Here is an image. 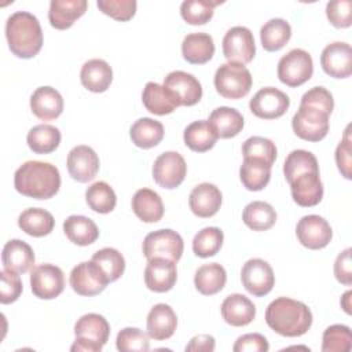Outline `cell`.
I'll use <instances>...</instances> for the list:
<instances>
[{
  "label": "cell",
  "mask_w": 352,
  "mask_h": 352,
  "mask_svg": "<svg viewBox=\"0 0 352 352\" xmlns=\"http://www.w3.org/2000/svg\"><path fill=\"white\" fill-rule=\"evenodd\" d=\"M15 190L33 199H50L60 187V175L55 165L43 161H26L14 175Z\"/></svg>",
  "instance_id": "obj_1"
},
{
  "label": "cell",
  "mask_w": 352,
  "mask_h": 352,
  "mask_svg": "<svg viewBox=\"0 0 352 352\" xmlns=\"http://www.w3.org/2000/svg\"><path fill=\"white\" fill-rule=\"evenodd\" d=\"M265 322L279 336L300 337L311 329L312 312L301 301L278 297L267 307Z\"/></svg>",
  "instance_id": "obj_2"
},
{
  "label": "cell",
  "mask_w": 352,
  "mask_h": 352,
  "mask_svg": "<svg viewBox=\"0 0 352 352\" xmlns=\"http://www.w3.org/2000/svg\"><path fill=\"white\" fill-rule=\"evenodd\" d=\"M10 51L22 59L36 56L43 47V30L38 19L28 11H16L6 22Z\"/></svg>",
  "instance_id": "obj_3"
},
{
  "label": "cell",
  "mask_w": 352,
  "mask_h": 352,
  "mask_svg": "<svg viewBox=\"0 0 352 352\" xmlns=\"http://www.w3.org/2000/svg\"><path fill=\"white\" fill-rule=\"evenodd\" d=\"M72 352H100L110 336V324L99 314H85L74 324Z\"/></svg>",
  "instance_id": "obj_4"
},
{
  "label": "cell",
  "mask_w": 352,
  "mask_h": 352,
  "mask_svg": "<svg viewBox=\"0 0 352 352\" xmlns=\"http://www.w3.org/2000/svg\"><path fill=\"white\" fill-rule=\"evenodd\" d=\"M252 74L242 63L227 62L214 73V88L226 99H241L250 92Z\"/></svg>",
  "instance_id": "obj_5"
},
{
  "label": "cell",
  "mask_w": 352,
  "mask_h": 352,
  "mask_svg": "<svg viewBox=\"0 0 352 352\" xmlns=\"http://www.w3.org/2000/svg\"><path fill=\"white\" fill-rule=\"evenodd\" d=\"M276 73L279 81L287 87H300L312 77V58L307 51L294 48L279 59Z\"/></svg>",
  "instance_id": "obj_6"
},
{
  "label": "cell",
  "mask_w": 352,
  "mask_h": 352,
  "mask_svg": "<svg viewBox=\"0 0 352 352\" xmlns=\"http://www.w3.org/2000/svg\"><path fill=\"white\" fill-rule=\"evenodd\" d=\"M142 249L147 260L154 257H164L177 263L183 254L184 242L179 232L169 228H162L147 234Z\"/></svg>",
  "instance_id": "obj_7"
},
{
  "label": "cell",
  "mask_w": 352,
  "mask_h": 352,
  "mask_svg": "<svg viewBox=\"0 0 352 352\" xmlns=\"http://www.w3.org/2000/svg\"><path fill=\"white\" fill-rule=\"evenodd\" d=\"M292 128L300 139L319 142L324 139L329 132V114L319 109L300 104L292 118Z\"/></svg>",
  "instance_id": "obj_8"
},
{
  "label": "cell",
  "mask_w": 352,
  "mask_h": 352,
  "mask_svg": "<svg viewBox=\"0 0 352 352\" xmlns=\"http://www.w3.org/2000/svg\"><path fill=\"white\" fill-rule=\"evenodd\" d=\"M72 289L84 297H91L102 293L110 283L102 268L92 260L77 264L69 276Z\"/></svg>",
  "instance_id": "obj_9"
},
{
  "label": "cell",
  "mask_w": 352,
  "mask_h": 352,
  "mask_svg": "<svg viewBox=\"0 0 352 352\" xmlns=\"http://www.w3.org/2000/svg\"><path fill=\"white\" fill-rule=\"evenodd\" d=\"M187 175L184 158L176 151H165L160 154L153 165L154 182L166 190L179 187Z\"/></svg>",
  "instance_id": "obj_10"
},
{
  "label": "cell",
  "mask_w": 352,
  "mask_h": 352,
  "mask_svg": "<svg viewBox=\"0 0 352 352\" xmlns=\"http://www.w3.org/2000/svg\"><path fill=\"white\" fill-rule=\"evenodd\" d=\"M223 55L228 62L246 65L256 55L253 33L245 26H234L223 37Z\"/></svg>",
  "instance_id": "obj_11"
},
{
  "label": "cell",
  "mask_w": 352,
  "mask_h": 352,
  "mask_svg": "<svg viewBox=\"0 0 352 352\" xmlns=\"http://www.w3.org/2000/svg\"><path fill=\"white\" fill-rule=\"evenodd\" d=\"M241 280L250 294L254 297H263L272 290L275 285V275L272 267L265 260L250 258L242 267Z\"/></svg>",
  "instance_id": "obj_12"
},
{
  "label": "cell",
  "mask_w": 352,
  "mask_h": 352,
  "mask_svg": "<svg viewBox=\"0 0 352 352\" xmlns=\"http://www.w3.org/2000/svg\"><path fill=\"white\" fill-rule=\"evenodd\" d=\"M30 287L37 298L52 300L65 289V274L54 264H40L32 270Z\"/></svg>",
  "instance_id": "obj_13"
},
{
  "label": "cell",
  "mask_w": 352,
  "mask_h": 352,
  "mask_svg": "<svg viewBox=\"0 0 352 352\" xmlns=\"http://www.w3.org/2000/svg\"><path fill=\"white\" fill-rule=\"evenodd\" d=\"M296 235L298 242L307 249L319 250L330 243L333 238V230L327 220H324L322 216L307 214L298 220Z\"/></svg>",
  "instance_id": "obj_14"
},
{
  "label": "cell",
  "mask_w": 352,
  "mask_h": 352,
  "mask_svg": "<svg viewBox=\"0 0 352 352\" xmlns=\"http://www.w3.org/2000/svg\"><path fill=\"white\" fill-rule=\"evenodd\" d=\"M289 106V96L274 87L261 88L249 102L250 111L263 120H275L282 117L287 111Z\"/></svg>",
  "instance_id": "obj_15"
},
{
  "label": "cell",
  "mask_w": 352,
  "mask_h": 352,
  "mask_svg": "<svg viewBox=\"0 0 352 352\" xmlns=\"http://www.w3.org/2000/svg\"><path fill=\"white\" fill-rule=\"evenodd\" d=\"M323 72L334 78H346L352 73V48L348 43L334 41L326 45L320 55Z\"/></svg>",
  "instance_id": "obj_16"
},
{
  "label": "cell",
  "mask_w": 352,
  "mask_h": 352,
  "mask_svg": "<svg viewBox=\"0 0 352 352\" xmlns=\"http://www.w3.org/2000/svg\"><path fill=\"white\" fill-rule=\"evenodd\" d=\"M66 165L69 175L74 180L80 183H87L95 179L99 172L100 162L94 148L85 144H80L69 151Z\"/></svg>",
  "instance_id": "obj_17"
},
{
  "label": "cell",
  "mask_w": 352,
  "mask_h": 352,
  "mask_svg": "<svg viewBox=\"0 0 352 352\" xmlns=\"http://www.w3.org/2000/svg\"><path fill=\"white\" fill-rule=\"evenodd\" d=\"M164 87L177 99L180 106H194L202 98V85L192 74L175 70L164 78Z\"/></svg>",
  "instance_id": "obj_18"
},
{
  "label": "cell",
  "mask_w": 352,
  "mask_h": 352,
  "mask_svg": "<svg viewBox=\"0 0 352 352\" xmlns=\"http://www.w3.org/2000/svg\"><path fill=\"white\" fill-rule=\"evenodd\" d=\"M177 279L176 263L164 257L147 260L144 268V283L147 289L155 293L169 292Z\"/></svg>",
  "instance_id": "obj_19"
},
{
  "label": "cell",
  "mask_w": 352,
  "mask_h": 352,
  "mask_svg": "<svg viewBox=\"0 0 352 352\" xmlns=\"http://www.w3.org/2000/svg\"><path fill=\"white\" fill-rule=\"evenodd\" d=\"M289 184L293 201L302 208L315 206L323 198V184L320 182L319 172L301 173Z\"/></svg>",
  "instance_id": "obj_20"
},
{
  "label": "cell",
  "mask_w": 352,
  "mask_h": 352,
  "mask_svg": "<svg viewBox=\"0 0 352 352\" xmlns=\"http://www.w3.org/2000/svg\"><path fill=\"white\" fill-rule=\"evenodd\" d=\"M221 201V191L214 184L201 183L191 190L188 197V206L195 216L208 219L219 212Z\"/></svg>",
  "instance_id": "obj_21"
},
{
  "label": "cell",
  "mask_w": 352,
  "mask_h": 352,
  "mask_svg": "<svg viewBox=\"0 0 352 352\" xmlns=\"http://www.w3.org/2000/svg\"><path fill=\"white\" fill-rule=\"evenodd\" d=\"M146 326H147V334L150 338L157 341H164L170 338L176 331L177 316L175 311L170 308V305L160 302L150 309L147 315Z\"/></svg>",
  "instance_id": "obj_22"
},
{
  "label": "cell",
  "mask_w": 352,
  "mask_h": 352,
  "mask_svg": "<svg viewBox=\"0 0 352 352\" xmlns=\"http://www.w3.org/2000/svg\"><path fill=\"white\" fill-rule=\"evenodd\" d=\"M226 323L234 327H242L252 323L256 316L254 304L243 294L234 293L227 296L220 307Z\"/></svg>",
  "instance_id": "obj_23"
},
{
  "label": "cell",
  "mask_w": 352,
  "mask_h": 352,
  "mask_svg": "<svg viewBox=\"0 0 352 352\" xmlns=\"http://www.w3.org/2000/svg\"><path fill=\"white\" fill-rule=\"evenodd\" d=\"M30 109L37 118L51 121L62 114L63 98L52 87H38L30 96Z\"/></svg>",
  "instance_id": "obj_24"
},
{
  "label": "cell",
  "mask_w": 352,
  "mask_h": 352,
  "mask_svg": "<svg viewBox=\"0 0 352 352\" xmlns=\"http://www.w3.org/2000/svg\"><path fill=\"white\" fill-rule=\"evenodd\" d=\"M88 8L85 0H52L48 10V21L52 28L66 30L81 18Z\"/></svg>",
  "instance_id": "obj_25"
},
{
  "label": "cell",
  "mask_w": 352,
  "mask_h": 352,
  "mask_svg": "<svg viewBox=\"0 0 352 352\" xmlns=\"http://www.w3.org/2000/svg\"><path fill=\"white\" fill-rule=\"evenodd\" d=\"M34 252L25 241L10 239L1 252L3 267L16 274H25L34 265Z\"/></svg>",
  "instance_id": "obj_26"
},
{
  "label": "cell",
  "mask_w": 352,
  "mask_h": 352,
  "mask_svg": "<svg viewBox=\"0 0 352 352\" xmlns=\"http://www.w3.org/2000/svg\"><path fill=\"white\" fill-rule=\"evenodd\" d=\"M80 80L88 91L95 94L104 92L113 81V70L103 59H89L81 67Z\"/></svg>",
  "instance_id": "obj_27"
},
{
  "label": "cell",
  "mask_w": 352,
  "mask_h": 352,
  "mask_svg": "<svg viewBox=\"0 0 352 352\" xmlns=\"http://www.w3.org/2000/svg\"><path fill=\"white\" fill-rule=\"evenodd\" d=\"M182 55L191 65H204L214 55V43L210 34L198 32L183 38Z\"/></svg>",
  "instance_id": "obj_28"
},
{
  "label": "cell",
  "mask_w": 352,
  "mask_h": 352,
  "mask_svg": "<svg viewBox=\"0 0 352 352\" xmlns=\"http://www.w3.org/2000/svg\"><path fill=\"white\" fill-rule=\"evenodd\" d=\"M142 100L146 110L157 116L170 114L176 110V107L180 106L177 99L169 89L154 81L147 82L143 88Z\"/></svg>",
  "instance_id": "obj_29"
},
{
  "label": "cell",
  "mask_w": 352,
  "mask_h": 352,
  "mask_svg": "<svg viewBox=\"0 0 352 352\" xmlns=\"http://www.w3.org/2000/svg\"><path fill=\"white\" fill-rule=\"evenodd\" d=\"M132 210L144 223H157L164 216L161 197L151 188H140L132 197Z\"/></svg>",
  "instance_id": "obj_30"
},
{
  "label": "cell",
  "mask_w": 352,
  "mask_h": 352,
  "mask_svg": "<svg viewBox=\"0 0 352 352\" xmlns=\"http://www.w3.org/2000/svg\"><path fill=\"white\" fill-rule=\"evenodd\" d=\"M63 232L70 242L78 246H88L99 238V228L87 216L73 214L63 221Z\"/></svg>",
  "instance_id": "obj_31"
},
{
  "label": "cell",
  "mask_w": 352,
  "mask_h": 352,
  "mask_svg": "<svg viewBox=\"0 0 352 352\" xmlns=\"http://www.w3.org/2000/svg\"><path fill=\"white\" fill-rule=\"evenodd\" d=\"M54 216L41 208L25 209L18 217V227L28 235L41 238L54 230Z\"/></svg>",
  "instance_id": "obj_32"
},
{
  "label": "cell",
  "mask_w": 352,
  "mask_h": 352,
  "mask_svg": "<svg viewBox=\"0 0 352 352\" xmlns=\"http://www.w3.org/2000/svg\"><path fill=\"white\" fill-rule=\"evenodd\" d=\"M183 139L190 150L195 153H205L216 144L219 136L209 121L199 120L186 126Z\"/></svg>",
  "instance_id": "obj_33"
},
{
  "label": "cell",
  "mask_w": 352,
  "mask_h": 352,
  "mask_svg": "<svg viewBox=\"0 0 352 352\" xmlns=\"http://www.w3.org/2000/svg\"><path fill=\"white\" fill-rule=\"evenodd\" d=\"M227 282V272L219 263L201 265L194 275L195 289L204 296H213L223 290Z\"/></svg>",
  "instance_id": "obj_34"
},
{
  "label": "cell",
  "mask_w": 352,
  "mask_h": 352,
  "mask_svg": "<svg viewBox=\"0 0 352 352\" xmlns=\"http://www.w3.org/2000/svg\"><path fill=\"white\" fill-rule=\"evenodd\" d=\"M214 128L216 133L221 139H230L236 136L243 128V116L232 107L221 106L214 109L208 120Z\"/></svg>",
  "instance_id": "obj_35"
},
{
  "label": "cell",
  "mask_w": 352,
  "mask_h": 352,
  "mask_svg": "<svg viewBox=\"0 0 352 352\" xmlns=\"http://www.w3.org/2000/svg\"><path fill=\"white\" fill-rule=\"evenodd\" d=\"M129 136L136 147L151 148L164 139V125L157 120L143 117L132 124Z\"/></svg>",
  "instance_id": "obj_36"
},
{
  "label": "cell",
  "mask_w": 352,
  "mask_h": 352,
  "mask_svg": "<svg viewBox=\"0 0 352 352\" xmlns=\"http://www.w3.org/2000/svg\"><path fill=\"white\" fill-rule=\"evenodd\" d=\"M292 37V26L282 18H272L260 29L261 45L268 52L282 50Z\"/></svg>",
  "instance_id": "obj_37"
},
{
  "label": "cell",
  "mask_w": 352,
  "mask_h": 352,
  "mask_svg": "<svg viewBox=\"0 0 352 352\" xmlns=\"http://www.w3.org/2000/svg\"><path fill=\"white\" fill-rule=\"evenodd\" d=\"M60 131L50 124L33 126L26 136L29 148L36 154H50L55 151L60 143Z\"/></svg>",
  "instance_id": "obj_38"
},
{
  "label": "cell",
  "mask_w": 352,
  "mask_h": 352,
  "mask_svg": "<svg viewBox=\"0 0 352 352\" xmlns=\"http://www.w3.org/2000/svg\"><path fill=\"white\" fill-rule=\"evenodd\" d=\"M271 168L264 161L256 158H243L239 168V177L243 187L249 191L263 190L271 179Z\"/></svg>",
  "instance_id": "obj_39"
},
{
  "label": "cell",
  "mask_w": 352,
  "mask_h": 352,
  "mask_svg": "<svg viewBox=\"0 0 352 352\" xmlns=\"http://www.w3.org/2000/svg\"><path fill=\"white\" fill-rule=\"evenodd\" d=\"M242 220L253 231H267L276 221L275 209L264 201H253L248 204L242 212Z\"/></svg>",
  "instance_id": "obj_40"
},
{
  "label": "cell",
  "mask_w": 352,
  "mask_h": 352,
  "mask_svg": "<svg viewBox=\"0 0 352 352\" xmlns=\"http://www.w3.org/2000/svg\"><path fill=\"white\" fill-rule=\"evenodd\" d=\"M85 201L88 206L96 213H110L117 204L114 190L106 182H96L85 191Z\"/></svg>",
  "instance_id": "obj_41"
},
{
  "label": "cell",
  "mask_w": 352,
  "mask_h": 352,
  "mask_svg": "<svg viewBox=\"0 0 352 352\" xmlns=\"http://www.w3.org/2000/svg\"><path fill=\"white\" fill-rule=\"evenodd\" d=\"M223 241L224 234L219 227H205L195 234L192 239V252L202 258L212 257L221 249Z\"/></svg>",
  "instance_id": "obj_42"
},
{
  "label": "cell",
  "mask_w": 352,
  "mask_h": 352,
  "mask_svg": "<svg viewBox=\"0 0 352 352\" xmlns=\"http://www.w3.org/2000/svg\"><path fill=\"white\" fill-rule=\"evenodd\" d=\"M305 172H319L316 157L307 150H293L283 164V173L287 183Z\"/></svg>",
  "instance_id": "obj_43"
},
{
  "label": "cell",
  "mask_w": 352,
  "mask_h": 352,
  "mask_svg": "<svg viewBox=\"0 0 352 352\" xmlns=\"http://www.w3.org/2000/svg\"><path fill=\"white\" fill-rule=\"evenodd\" d=\"M221 1L184 0L180 6V15L188 25H205L213 16L214 7Z\"/></svg>",
  "instance_id": "obj_44"
},
{
  "label": "cell",
  "mask_w": 352,
  "mask_h": 352,
  "mask_svg": "<svg viewBox=\"0 0 352 352\" xmlns=\"http://www.w3.org/2000/svg\"><path fill=\"white\" fill-rule=\"evenodd\" d=\"M91 260L102 268L110 282L120 279L125 271V258L114 248H103L98 250Z\"/></svg>",
  "instance_id": "obj_45"
},
{
  "label": "cell",
  "mask_w": 352,
  "mask_h": 352,
  "mask_svg": "<svg viewBox=\"0 0 352 352\" xmlns=\"http://www.w3.org/2000/svg\"><path fill=\"white\" fill-rule=\"evenodd\" d=\"M242 155L243 158H256L264 161L272 166L276 160V146L268 138L252 136L243 142Z\"/></svg>",
  "instance_id": "obj_46"
},
{
  "label": "cell",
  "mask_w": 352,
  "mask_h": 352,
  "mask_svg": "<svg viewBox=\"0 0 352 352\" xmlns=\"http://www.w3.org/2000/svg\"><path fill=\"white\" fill-rule=\"evenodd\" d=\"M352 348L351 329L345 324H331L323 331V352H349Z\"/></svg>",
  "instance_id": "obj_47"
},
{
  "label": "cell",
  "mask_w": 352,
  "mask_h": 352,
  "mask_svg": "<svg viewBox=\"0 0 352 352\" xmlns=\"http://www.w3.org/2000/svg\"><path fill=\"white\" fill-rule=\"evenodd\" d=\"M116 346L121 352H146L150 349L148 334L138 327H125L118 331Z\"/></svg>",
  "instance_id": "obj_48"
},
{
  "label": "cell",
  "mask_w": 352,
  "mask_h": 352,
  "mask_svg": "<svg viewBox=\"0 0 352 352\" xmlns=\"http://www.w3.org/2000/svg\"><path fill=\"white\" fill-rule=\"evenodd\" d=\"M96 6L104 15L125 22L133 18L138 3L135 0H98Z\"/></svg>",
  "instance_id": "obj_49"
},
{
  "label": "cell",
  "mask_w": 352,
  "mask_h": 352,
  "mask_svg": "<svg viewBox=\"0 0 352 352\" xmlns=\"http://www.w3.org/2000/svg\"><path fill=\"white\" fill-rule=\"evenodd\" d=\"M326 16L329 22L338 29L349 28L352 25V1L333 0L326 4Z\"/></svg>",
  "instance_id": "obj_50"
},
{
  "label": "cell",
  "mask_w": 352,
  "mask_h": 352,
  "mask_svg": "<svg viewBox=\"0 0 352 352\" xmlns=\"http://www.w3.org/2000/svg\"><path fill=\"white\" fill-rule=\"evenodd\" d=\"M1 286H0V302L11 304L16 301L22 293V280L19 275L14 271L3 270L0 272Z\"/></svg>",
  "instance_id": "obj_51"
},
{
  "label": "cell",
  "mask_w": 352,
  "mask_h": 352,
  "mask_svg": "<svg viewBox=\"0 0 352 352\" xmlns=\"http://www.w3.org/2000/svg\"><path fill=\"white\" fill-rule=\"evenodd\" d=\"M300 104L319 109L330 116L334 109V99H333V95L330 94V91H327L326 88L314 87L302 95Z\"/></svg>",
  "instance_id": "obj_52"
},
{
  "label": "cell",
  "mask_w": 352,
  "mask_h": 352,
  "mask_svg": "<svg viewBox=\"0 0 352 352\" xmlns=\"http://www.w3.org/2000/svg\"><path fill=\"white\" fill-rule=\"evenodd\" d=\"M336 164L338 166L340 173L345 179L352 177V144H351V138H349V126H346L344 138L338 143L336 148Z\"/></svg>",
  "instance_id": "obj_53"
},
{
  "label": "cell",
  "mask_w": 352,
  "mask_h": 352,
  "mask_svg": "<svg viewBox=\"0 0 352 352\" xmlns=\"http://www.w3.org/2000/svg\"><path fill=\"white\" fill-rule=\"evenodd\" d=\"M270 344L263 334L248 333L236 338L232 351L234 352H267Z\"/></svg>",
  "instance_id": "obj_54"
},
{
  "label": "cell",
  "mask_w": 352,
  "mask_h": 352,
  "mask_svg": "<svg viewBox=\"0 0 352 352\" xmlns=\"http://www.w3.org/2000/svg\"><path fill=\"white\" fill-rule=\"evenodd\" d=\"M351 248H346L345 250H342L336 261H334V275L336 279L345 285V286H351L352 285V260H351Z\"/></svg>",
  "instance_id": "obj_55"
},
{
  "label": "cell",
  "mask_w": 352,
  "mask_h": 352,
  "mask_svg": "<svg viewBox=\"0 0 352 352\" xmlns=\"http://www.w3.org/2000/svg\"><path fill=\"white\" fill-rule=\"evenodd\" d=\"M214 338L209 334H199L190 340L186 345L187 352H212L214 351Z\"/></svg>",
  "instance_id": "obj_56"
},
{
  "label": "cell",
  "mask_w": 352,
  "mask_h": 352,
  "mask_svg": "<svg viewBox=\"0 0 352 352\" xmlns=\"http://www.w3.org/2000/svg\"><path fill=\"white\" fill-rule=\"evenodd\" d=\"M351 296H352V292L348 290V292H345L344 296L341 297V307H342V309H344L348 315H351V312H352V311H351V308H352Z\"/></svg>",
  "instance_id": "obj_57"
}]
</instances>
